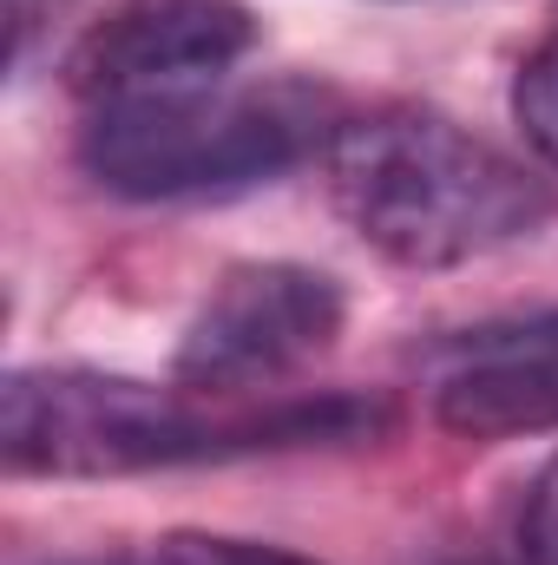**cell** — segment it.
Segmentation results:
<instances>
[{
    "mask_svg": "<svg viewBox=\"0 0 558 565\" xmlns=\"http://www.w3.org/2000/svg\"><path fill=\"white\" fill-rule=\"evenodd\" d=\"M513 119L533 139V151L558 171V26L526 53L519 79H513Z\"/></svg>",
    "mask_w": 558,
    "mask_h": 565,
    "instance_id": "cell-7",
    "label": "cell"
},
{
    "mask_svg": "<svg viewBox=\"0 0 558 565\" xmlns=\"http://www.w3.org/2000/svg\"><path fill=\"white\" fill-rule=\"evenodd\" d=\"M250 46L257 20L244 0H119L79 33L66 86L86 99V113L191 99L224 86Z\"/></svg>",
    "mask_w": 558,
    "mask_h": 565,
    "instance_id": "cell-5",
    "label": "cell"
},
{
    "mask_svg": "<svg viewBox=\"0 0 558 565\" xmlns=\"http://www.w3.org/2000/svg\"><path fill=\"white\" fill-rule=\"evenodd\" d=\"M171 553L184 565H315L302 553H282V546H257V540H217V533H178Z\"/></svg>",
    "mask_w": 558,
    "mask_h": 565,
    "instance_id": "cell-9",
    "label": "cell"
},
{
    "mask_svg": "<svg viewBox=\"0 0 558 565\" xmlns=\"http://www.w3.org/2000/svg\"><path fill=\"white\" fill-rule=\"evenodd\" d=\"M342 335V289L309 264H244L204 296L178 342V388L184 395H250L296 375Z\"/></svg>",
    "mask_w": 558,
    "mask_h": 565,
    "instance_id": "cell-4",
    "label": "cell"
},
{
    "mask_svg": "<svg viewBox=\"0 0 558 565\" xmlns=\"http://www.w3.org/2000/svg\"><path fill=\"white\" fill-rule=\"evenodd\" d=\"M433 415L466 440H513L558 427V309L460 335L440 355Z\"/></svg>",
    "mask_w": 558,
    "mask_h": 565,
    "instance_id": "cell-6",
    "label": "cell"
},
{
    "mask_svg": "<svg viewBox=\"0 0 558 565\" xmlns=\"http://www.w3.org/2000/svg\"><path fill=\"white\" fill-rule=\"evenodd\" d=\"M519 553H526V565H558V460L533 480V493H526Z\"/></svg>",
    "mask_w": 558,
    "mask_h": 565,
    "instance_id": "cell-8",
    "label": "cell"
},
{
    "mask_svg": "<svg viewBox=\"0 0 558 565\" xmlns=\"http://www.w3.org/2000/svg\"><path fill=\"white\" fill-rule=\"evenodd\" d=\"M388 408L362 395H315L270 408H191L171 388L99 369H13L0 388V460L40 480H119L151 467L237 460L309 440L382 434Z\"/></svg>",
    "mask_w": 558,
    "mask_h": 565,
    "instance_id": "cell-1",
    "label": "cell"
},
{
    "mask_svg": "<svg viewBox=\"0 0 558 565\" xmlns=\"http://www.w3.org/2000/svg\"><path fill=\"white\" fill-rule=\"evenodd\" d=\"M335 132L342 119L322 86H302V79L211 86L191 99L86 113L79 164L93 184L139 204L230 198L296 171L309 151H329Z\"/></svg>",
    "mask_w": 558,
    "mask_h": 565,
    "instance_id": "cell-3",
    "label": "cell"
},
{
    "mask_svg": "<svg viewBox=\"0 0 558 565\" xmlns=\"http://www.w3.org/2000/svg\"><path fill=\"white\" fill-rule=\"evenodd\" d=\"M53 565H184V559L164 546V553H112V559H53Z\"/></svg>",
    "mask_w": 558,
    "mask_h": 565,
    "instance_id": "cell-10",
    "label": "cell"
},
{
    "mask_svg": "<svg viewBox=\"0 0 558 565\" xmlns=\"http://www.w3.org/2000/svg\"><path fill=\"white\" fill-rule=\"evenodd\" d=\"M322 171L348 231L401 270H453L493 257L552 217V198L526 164L415 106L342 119Z\"/></svg>",
    "mask_w": 558,
    "mask_h": 565,
    "instance_id": "cell-2",
    "label": "cell"
}]
</instances>
